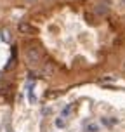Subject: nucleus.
<instances>
[{"mask_svg": "<svg viewBox=\"0 0 125 132\" xmlns=\"http://www.w3.org/2000/svg\"><path fill=\"white\" fill-rule=\"evenodd\" d=\"M18 28H19L21 33H33V31H35L33 26H31V24H28V23H19V26H18Z\"/></svg>", "mask_w": 125, "mask_h": 132, "instance_id": "nucleus-2", "label": "nucleus"}, {"mask_svg": "<svg viewBox=\"0 0 125 132\" xmlns=\"http://www.w3.org/2000/svg\"><path fill=\"white\" fill-rule=\"evenodd\" d=\"M30 2H33V0H30Z\"/></svg>", "mask_w": 125, "mask_h": 132, "instance_id": "nucleus-5", "label": "nucleus"}, {"mask_svg": "<svg viewBox=\"0 0 125 132\" xmlns=\"http://www.w3.org/2000/svg\"><path fill=\"white\" fill-rule=\"evenodd\" d=\"M96 12H97L99 16H106V14L110 12V9H108V5H104V4H97V5H96Z\"/></svg>", "mask_w": 125, "mask_h": 132, "instance_id": "nucleus-3", "label": "nucleus"}, {"mask_svg": "<svg viewBox=\"0 0 125 132\" xmlns=\"http://www.w3.org/2000/svg\"><path fill=\"white\" fill-rule=\"evenodd\" d=\"M26 57L30 63H38L42 59V52H40L38 47H28L26 49Z\"/></svg>", "mask_w": 125, "mask_h": 132, "instance_id": "nucleus-1", "label": "nucleus"}, {"mask_svg": "<svg viewBox=\"0 0 125 132\" xmlns=\"http://www.w3.org/2000/svg\"><path fill=\"white\" fill-rule=\"evenodd\" d=\"M2 38H4V40H11V35H9V31H7V30H4V31H2Z\"/></svg>", "mask_w": 125, "mask_h": 132, "instance_id": "nucleus-4", "label": "nucleus"}]
</instances>
